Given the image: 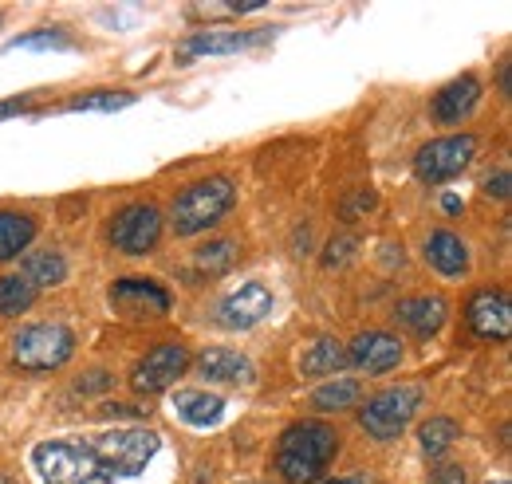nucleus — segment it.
Returning <instances> with one entry per match:
<instances>
[{"label":"nucleus","mask_w":512,"mask_h":484,"mask_svg":"<svg viewBox=\"0 0 512 484\" xmlns=\"http://www.w3.org/2000/svg\"><path fill=\"white\" fill-rule=\"evenodd\" d=\"M339 453V433L323 422H296L284 429L276 445V473L288 484L323 481L327 465Z\"/></svg>","instance_id":"nucleus-1"},{"label":"nucleus","mask_w":512,"mask_h":484,"mask_svg":"<svg viewBox=\"0 0 512 484\" xmlns=\"http://www.w3.org/2000/svg\"><path fill=\"white\" fill-rule=\"evenodd\" d=\"M237 201V189L229 178H205V182H193L186 193L174 197L170 205V221H174V233L178 237H197L205 229H213Z\"/></svg>","instance_id":"nucleus-2"},{"label":"nucleus","mask_w":512,"mask_h":484,"mask_svg":"<svg viewBox=\"0 0 512 484\" xmlns=\"http://www.w3.org/2000/svg\"><path fill=\"white\" fill-rule=\"evenodd\" d=\"M32 465L40 469L44 484H111L115 473L87 449L71 441H44L32 449Z\"/></svg>","instance_id":"nucleus-3"},{"label":"nucleus","mask_w":512,"mask_h":484,"mask_svg":"<svg viewBox=\"0 0 512 484\" xmlns=\"http://www.w3.org/2000/svg\"><path fill=\"white\" fill-rule=\"evenodd\" d=\"M71 351H75V335L64 323H32V327H20L12 335V363L28 374L64 366L71 359Z\"/></svg>","instance_id":"nucleus-4"},{"label":"nucleus","mask_w":512,"mask_h":484,"mask_svg":"<svg viewBox=\"0 0 512 484\" xmlns=\"http://www.w3.org/2000/svg\"><path fill=\"white\" fill-rule=\"evenodd\" d=\"M418 406H422V386H390L383 394L367 398V406L359 410V422L371 437L394 441L418 414Z\"/></svg>","instance_id":"nucleus-5"},{"label":"nucleus","mask_w":512,"mask_h":484,"mask_svg":"<svg viewBox=\"0 0 512 484\" xmlns=\"http://www.w3.org/2000/svg\"><path fill=\"white\" fill-rule=\"evenodd\" d=\"M111 473H142L146 461L158 453V433L150 429H111V433H99L91 445H87Z\"/></svg>","instance_id":"nucleus-6"},{"label":"nucleus","mask_w":512,"mask_h":484,"mask_svg":"<svg viewBox=\"0 0 512 484\" xmlns=\"http://www.w3.org/2000/svg\"><path fill=\"white\" fill-rule=\"evenodd\" d=\"M477 158V138L473 134H449V138H434L414 154V174L418 182H449L457 178L469 162Z\"/></svg>","instance_id":"nucleus-7"},{"label":"nucleus","mask_w":512,"mask_h":484,"mask_svg":"<svg viewBox=\"0 0 512 484\" xmlns=\"http://www.w3.org/2000/svg\"><path fill=\"white\" fill-rule=\"evenodd\" d=\"M158 233H162V213L154 205H127L111 225V244L127 256H146L154 252Z\"/></svg>","instance_id":"nucleus-8"},{"label":"nucleus","mask_w":512,"mask_h":484,"mask_svg":"<svg viewBox=\"0 0 512 484\" xmlns=\"http://www.w3.org/2000/svg\"><path fill=\"white\" fill-rule=\"evenodd\" d=\"M186 366H190V355H186L182 343H162V347H154L142 363L134 366V378L130 382H134L138 394H158V390L174 386L186 374Z\"/></svg>","instance_id":"nucleus-9"},{"label":"nucleus","mask_w":512,"mask_h":484,"mask_svg":"<svg viewBox=\"0 0 512 484\" xmlns=\"http://www.w3.org/2000/svg\"><path fill=\"white\" fill-rule=\"evenodd\" d=\"M465 315L477 339H509L512 335V303L505 292H493V288L477 292L465 307Z\"/></svg>","instance_id":"nucleus-10"},{"label":"nucleus","mask_w":512,"mask_h":484,"mask_svg":"<svg viewBox=\"0 0 512 484\" xmlns=\"http://www.w3.org/2000/svg\"><path fill=\"white\" fill-rule=\"evenodd\" d=\"M111 303L130 315V319H146V315H166L170 311V296H166V288H158L154 280H142V276H127V280H119L115 288H111Z\"/></svg>","instance_id":"nucleus-11"},{"label":"nucleus","mask_w":512,"mask_h":484,"mask_svg":"<svg viewBox=\"0 0 512 484\" xmlns=\"http://www.w3.org/2000/svg\"><path fill=\"white\" fill-rule=\"evenodd\" d=\"M268 32H193L190 40L178 44V63L205 60V56H229V52H241V48H253L264 44Z\"/></svg>","instance_id":"nucleus-12"},{"label":"nucleus","mask_w":512,"mask_h":484,"mask_svg":"<svg viewBox=\"0 0 512 484\" xmlns=\"http://www.w3.org/2000/svg\"><path fill=\"white\" fill-rule=\"evenodd\" d=\"M217 315H221V323L233 327V331L256 327L264 315H272V292H268L264 284H241L233 296L221 300Z\"/></svg>","instance_id":"nucleus-13"},{"label":"nucleus","mask_w":512,"mask_h":484,"mask_svg":"<svg viewBox=\"0 0 512 484\" xmlns=\"http://www.w3.org/2000/svg\"><path fill=\"white\" fill-rule=\"evenodd\" d=\"M347 363L367 370V374H386V370H394V366L402 363V343L394 335H386V331H363L351 343Z\"/></svg>","instance_id":"nucleus-14"},{"label":"nucleus","mask_w":512,"mask_h":484,"mask_svg":"<svg viewBox=\"0 0 512 484\" xmlns=\"http://www.w3.org/2000/svg\"><path fill=\"white\" fill-rule=\"evenodd\" d=\"M197 374L205 382H229V386H249L256 374L253 363L241 355V351H229V347H209L197 355Z\"/></svg>","instance_id":"nucleus-15"},{"label":"nucleus","mask_w":512,"mask_h":484,"mask_svg":"<svg viewBox=\"0 0 512 484\" xmlns=\"http://www.w3.org/2000/svg\"><path fill=\"white\" fill-rule=\"evenodd\" d=\"M398 323L406 327V331H414L418 339H430V335H438L442 331V323H446L449 315V303L442 296H414V300H402L398 303Z\"/></svg>","instance_id":"nucleus-16"},{"label":"nucleus","mask_w":512,"mask_h":484,"mask_svg":"<svg viewBox=\"0 0 512 484\" xmlns=\"http://www.w3.org/2000/svg\"><path fill=\"white\" fill-rule=\"evenodd\" d=\"M477 99H481V83H477L473 75H461V79H453L449 87L438 91L434 115H438V122H461L477 107Z\"/></svg>","instance_id":"nucleus-17"},{"label":"nucleus","mask_w":512,"mask_h":484,"mask_svg":"<svg viewBox=\"0 0 512 484\" xmlns=\"http://www.w3.org/2000/svg\"><path fill=\"white\" fill-rule=\"evenodd\" d=\"M426 260H430L442 276H461V272L469 268V248H465V241H461L457 233L438 229V233L426 241Z\"/></svg>","instance_id":"nucleus-18"},{"label":"nucleus","mask_w":512,"mask_h":484,"mask_svg":"<svg viewBox=\"0 0 512 484\" xmlns=\"http://www.w3.org/2000/svg\"><path fill=\"white\" fill-rule=\"evenodd\" d=\"M174 410H178V418H182V422H190V425H197V429H205V425L221 422V414H225V402H221L217 394H205V390H178V398H174Z\"/></svg>","instance_id":"nucleus-19"},{"label":"nucleus","mask_w":512,"mask_h":484,"mask_svg":"<svg viewBox=\"0 0 512 484\" xmlns=\"http://www.w3.org/2000/svg\"><path fill=\"white\" fill-rule=\"evenodd\" d=\"M20 276L40 292V288H56L67 280V260L60 252H28L20 264Z\"/></svg>","instance_id":"nucleus-20"},{"label":"nucleus","mask_w":512,"mask_h":484,"mask_svg":"<svg viewBox=\"0 0 512 484\" xmlns=\"http://www.w3.org/2000/svg\"><path fill=\"white\" fill-rule=\"evenodd\" d=\"M36 237V217L28 213H0V264L16 260Z\"/></svg>","instance_id":"nucleus-21"},{"label":"nucleus","mask_w":512,"mask_h":484,"mask_svg":"<svg viewBox=\"0 0 512 484\" xmlns=\"http://www.w3.org/2000/svg\"><path fill=\"white\" fill-rule=\"evenodd\" d=\"M359 398H363V382L359 378H335V382H327L312 394V410L339 414V410H351Z\"/></svg>","instance_id":"nucleus-22"},{"label":"nucleus","mask_w":512,"mask_h":484,"mask_svg":"<svg viewBox=\"0 0 512 484\" xmlns=\"http://www.w3.org/2000/svg\"><path fill=\"white\" fill-rule=\"evenodd\" d=\"M343 366H347L343 343H339V339H316V343L304 351V359H300V374L316 378V374H335V370H343Z\"/></svg>","instance_id":"nucleus-23"},{"label":"nucleus","mask_w":512,"mask_h":484,"mask_svg":"<svg viewBox=\"0 0 512 484\" xmlns=\"http://www.w3.org/2000/svg\"><path fill=\"white\" fill-rule=\"evenodd\" d=\"M36 288L20 276V272H12V276H0V315H20V311H28L32 303H36Z\"/></svg>","instance_id":"nucleus-24"},{"label":"nucleus","mask_w":512,"mask_h":484,"mask_svg":"<svg viewBox=\"0 0 512 484\" xmlns=\"http://www.w3.org/2000/svg\"><path fill=\"white\" fill-rule=\"evenodd\" d=\"M418 437H422V449L430 453V457H442L449 445L461 437V429L453 418H430V422L418 429Z\"/></svg>","instance_id":"nucleus-25"},{"label":"nucleus","mask_w":512,"mask_h":484,"mask_svg":"<svg viewBox=\"0 0 512 484\" xmlns=\"http://www.w3.org/2000/svg\"><path fill=\"white\" fill-rule=\"evenodd\" d=\"M52 48H71V36L60 28H40V32L8 40V52H52Z\"/></svg>","instance_id":"nucleus-26"},{"label":"nucleus","mask_w":512,"mask_h":484,"mask_svg":"<svg viewBox=\"0 0 512 484\" xmlns=\"http://www.w3.org/2000/svg\"><path fill=\"white\" fill-rule=\"evenodd\" d=\"M130 103H134L130 91H91V95H75L67 111H123Z\"/></svg>","instance_id":"nucleus-27"},{"label":"nucleus","mask_w":512,"mask_h":484,"mask_svg":"<svg viewBox=\"0 0 512 484\" xmlns=\"http://www.w3.org/2000/svg\"><path fill=\"white\" fill-rule=\"evenodd\" d=\"M237 256H241L237 241H213L197 252V268H205V272L217 276V272H229V268L237 264Z\"/></svg>","instance_id":"nucleus-28"},{"label":"nucleus","mask_w":512,"mask_h":484,"mask_svg":"<svg viewBox=\"0 0 512 484\" xmlns=\"http://www.w3.org/2000/svg\"><path fill=\"white\" fill-rule=\"evenodd\" d=\"M375 201H379V197H375L371 189H359V193H355L351 201H343V221H355L359 213H367V209H375Z\"/></svg>","instance_id":"nucleus-29"},{"label":"nucleus","mask_w":512,"mask_h":484,"mask_svg":"<svg viewBox=\"0 0 512 484\" xmlns=\"http://www.w3.org/2000/svg\"><path fill=\"white\" fill-rule=\"evenodd\" d=\"M485 193H489V197H501V201H505V197H509V170H497V174H493V178L485 182Z\"/></svg>","instance_id":"nucleus-30"},{"label":"nucleus","mask_w":512,"mask_h":484,"mask_svg":"<svg viewBox=\"0 0 512 484\" xmlns=\"http://www.w3.org/2000/svg\"><path fill=\"white\" fill-rule=\"evenodd\" d=\"M32 107H36V103H32L28 95H24V99H4V103H0V119H12V115H24V111H32Z\"/></svg>","instance_id":"nucleus-31"},{"label":"nucleus","mask_w":512,"mask_h":484,"mask_svg":"<svg viewBox=\"0 0 512 484\" xmlns=\"http://www.w3.org/2000/svg\"><path fill=\"white\" fill-rule=\"evenodd\" d=\"M434 484H465V469L461 465H442L434 473Z\"/></svg>","instance_id":"nucleus-32"},{"label":"nucleus","mask_w":512,"mask_h":484,"mask_svg":"<svg viewBox=\"0 0 512 484\" xmlns=\"http://www.w3.org/2000/svg\"><path fill=\"white\" fill-rule=\"evenodd\" d=\"M323 484H379V481L367 477V473H355V477H335V481H323Z\"/></svg>","instance_id":"nucleus-33"},{"label":"nucleus","mask_w":512,"mask_h":484,"mask_svg":"<svg viewBox=\"0 0 512 484\" xmlns=\"http://www.w3.org/2000/svg\"><path fill=\"white\" fill-rule=\"evenodd\" d=\"M442 209H446V213H461V197H446Z\"/></svg>","instance_id":"nucleus-34"},{"label":"nucleus","mask_w":512,"mask_h":484,"mask_svg":"<svg viewBox=\"0 0 512 484\" xmlns=\"http://www.w3.org/2000/svg\"><path fill=\"white\" fill-rule=\"evenodd\" d=\"M501 91H505V95H509V60L501 63Z\"/></svg>","instance_id":"nucleus-35"},{"label":"nucleus","mask_w":512,"mask_h":484,"mask_svg":"<svg viewBox=\"0 0 512 484\" xmlns=\"http://www.w3.org/2000/svg\"><path fill=\"white\" fill-rule=\"evenodd\" d=\"M0 484H12V481H8V477H0Z\"/></svg>","instance_id":"nucleus-36"},{"label":"nucleus","mask_w":512,"mask_h":484,"mask_svg":"<svg viewBox=\"0 0 512 484\" xmlns=\"http://www.w3.org/2000/svg\"><path fill=\"white\" fill-rule=\"evenodd\" d=\"M493 484H509V481H493Z\"/></svg>","instance_id":"nucleus-37"}]
</instances>
